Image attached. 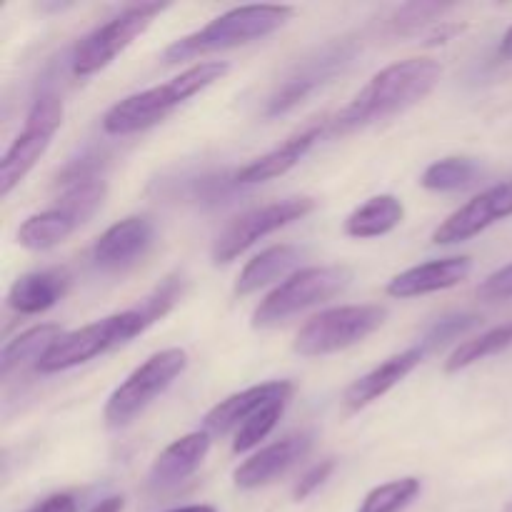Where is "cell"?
I'll return each instance as SVG.
<instances>
[{"mask_svg": "<svg viewBox=\"0 0 512 512\" xmlns=\"http://www.w3.org/2000/svg\"><path fill=\"white\" fill-rule=\"evenodd\" d=\"M512 215V180L493 185L483 190L468 203L460 205L455 213H450L443 223L435 228L433 243L435 245H455L475 238L498 220H505Z\"/></svg>", "mask_w": 512, "mask_h": 512, "instance_id": "12", "label": "cell"}, {"mask_svg": "<svg viewBox=\"0 0 512 512\" xmlns=\"http://www.w3.org/2000/svg\"><path fill=\"white\" fill-rule=\"evenodd\" d=\"M155 223L148 215H128L110 225L93 245V265L103 273H123L150 253Z\"/></svg>", "mask_w": 512, "mask_h": 512, "instance_id": "13", "label": "cell"}, {"mask_svg": "<svg viewBox=\"0 0 512 512\" xmlns=\"http://www.w3.org/2000/svg\"><path fill=\"white\" fill-rule=\"evenodd\" d=\"M80 225L83 223H80L70 210L55 205V208L28 215V218L20 223L15 238H18V245H23L25 250L43 253V250L58 248L60 243H65Z\"/></svg>", "mask_w": 512, "mask_h": 512, "instance_id": "23", "label": "cell"}, {"mask_svg": "<svg viewBox=\"0 0 512 512\" xmlns=\"http://www.w3.org/2000/svg\"><path fill=\"white\" fill-rule=\"evenodd\" d=\"M230 65L223 60H203V63L190 65L180 75L170 78L168 83L155 85V88L140 90V93L128 95V98L118 100L108 113L103 115L100 125L108 135H135L143 130L153 128V125L163 123L173 110L188 103L193 95L203 93L213 83L223 80L228 75Z\"/></svg>", "mask_w": 512, "mask_h": 512, "instance_id": "3", "label": "cell"}, {"mask_svg": "<svg viewBox=\"0 0 512 512\" xmlns=\"http://www.w3.org/2000/svg\"><path fill=\"white\" fill-rule=\"evenodd\" d=\"M498 55L503 60H512V25L508 30H505V35L500 38V45H498Z\"/></svg>", "mask_w": 512, "mask_h": 512, "instance_id": "36", "label": "cell"}, {"mask_svg": "<svg viewBox=\"0 0 512 512\" xmlns=\"http://www.w3.org/2000/svg\"><path fill=\"white\" fill-rule=\"evenodd\" d=\"M63 335V328L55 323L35 325V328L15 335L13 340H8V343L3 345V353H0V375L8 378L10 373H15V370L23 368V365H38L40 358H43Z\"/></svg>", "mask_w": 512, "mask_h": 512, "instance_id": "24", "label": "cell"}, {"mask_svg": "<svg viewBox=\"0 0 512 512\" xmlns=\"http://www.w3.org/2000/svg\"><path fill=\"white\" fill-rule=\"evenodd\" d=\"M303 260V250L298 245L280 243L270 245V248L260 250L255 258H250L248 263L240 270L238 280H235L233 293L238 298H245V295H253L258 290L268 288L273 283H283L290 275L298 273V265Z\"/></svg>", "mask_w": 512, "mask_h": 512, "instance_id": "21", "label": "cell"}, {"mask_svg": "<svg viewBox=\"0 0 512 512\" xmlns=\"http://www.w3.org/2000/svg\"><path fill=\"white\" fill-rule=\"evenodd\" d=\"M295 15L293 5H240L203 25L195 33L173 40L163 50L165 63H183L220 50L240 48L278 33Z\"/></svg>", "mask_w": 512, "mask_h": 512, "instance_id": "4", "label": "cell"}, {"mask_svg": "<svg viewBox=\"0 0 512 512\" xmlns=\"http://www.w3.org/2000/svg\"><path fill=\"white\" fill-rule=\"evenodd\" d=\"M510 345H512V323H503L498 325V328L485 330V333L460 343L458 348L450 353V358L445 360V373H460V370L470 368V365L480 363V360L490 358V355L503 353V350H508Z\"/></svg>", "mask_w": 512, "mask_h": 512, "instance_id": "26", "label": "cell"}, {"mask_svg": "<svg viewBox=\"0 0 512 512\" xmlns=\"http://www.w3.org/2000/svg\"><path fill=\"white\" fill-rule=\"evenodd\" d=\"M285 405H288V400H280V403L268 405V408L260 410L258 415H253L248 423L240 425V428L235 430L233 453L235 455H245V453H250L253 448H258V445L263 443V440L268 438L270 433H273L275 425L280 423Z\"/></svg>", "mask_w": 512, "mask_h": 512, "instance_id": "28", "label": "cell"}, {"mask_svg": "<svg viewBox=\"0 0 512 512\" xmlns=\"http://www.w3.org/2000/svg\"><path fill=\"white\" fill-rule=\"evenodd\" d=\"M388 318L385 305H338L320 310L298 330L293 350L303 358H323L363 343Z\"/></svg>", "mask_w": 512, "mask_h": 512, "instance_id": "7", "label": "cell"}, {"mask_svg": "<svg viewBox=\"0 0 512 512\" xmlns=\"http://www.w3.org/2000/svg\"><path fill=\"white\" fill-rule=\"evenodd\" d=\"M328 125L330 120H323V123H313L305 130H300V133L290 135L283 145H278V148L268 150V153L260 155V158L245 163L243 168L233 175V180L238 185H260L290 173V170L313 150V145L318 143L323 135H328Z\"/></svg>", "mask_w": 512, "mask_h": 512, "instance_id": "18", "label": "cell"}, {"mask_svg": "<svg viewBox=\"0 0 512 512\" xmlns=\"http://www.w3.org/2000/svg\"><path fill=\"white\" fill-rule=\"evenodd\" d=\"M315 208H318L315 198H310V195H295V198L275 200V203L248 210V213L238 215V218L230 220L220 230L213 248H210V258H213L215 265L233 263L245 250L253 248L258 240L278 233L280 228L295 223V220H303Z\"/></svg>", "mask_w": 512, "mask_h": 512, "instance_id": "10", "label": "cell"}, {"mask_svg": "<svg viewBox=\"0 0 512 512\" xmlns=\"http://www.w3.org/2000/svg\"><path fill=\"white\" fill-rule=\"evenodd\" d=\"M480 320H483V318H480V315H475V313L443 315V318L435 320V323L430 325L428 330H425L423 340H420V348H423L425 353H433V350L445 348L448 343H453V340H460L465 333H470L473 328H478Z\"/></svg>", "mask_w": 512, "mask_h": 512, "instance_id": "29", "label": "cell"}, {"mask_svg": "<svg viewBox=\"0 0 512 512\" xmlns=\"http://www.w3.org/2000/svg\"><path fill=\"white\" fill-rule=\"evenodd\" d=\"M123 508H125L123 495H110V498L100 500V503L88 512H123Z\"/></svg>", "mask_w": 512, "mask_h": 512, "instance_id": "35", "label": "cell"}, {"mask_svg": "<svg viewBox=\"0 0 512 512\" xmlns=\"http://www.w3.org/2000/svg\"><path fill=\"white\" fill-rule=\"evenodd\" d=\"M478 175V160L465 158V155H448L425 168V173L420 175V185L433 193H455V190L470 188Z\"/></svg>", "mask_w": 512, "mask_h": 512, "instance_id": "25", "label": "cell"}, {"mask_svg": "<svg viewBox=\"0 0 512 512\" xmlns=\"http://www.w3.org/2000/svg\"><path fill=\"white\" fill-rule=\"evenodd\" d=\"M70 273L63 268H45L25 273L10 285L8 308L18 315H40L55 308L70 290Z\"/></svg>", "mask_w": 512, "mask_h": 512, "instance_id": "20", "label": "cell"}, {"mask_svg": "<svg viewBox=\"0 0 512 512\" xmlns=\"http://www.w3.org/2000/svg\"><path fill=\"white\" fill-rule=\"evenodd\" d=\"M465 30V25L460 23H448V20H440L438 25H433V30H430L428 35H425L423 45H428V48H433V45H445L450 43V40L455 38V35H460Z\"/></svg>", "mask_w": 512, "mask_h": 512, "instance_id": "33", "label": "cell"}, {"mask_svg": "<svg viewBox=\"0 0 512 512\" xmlns=\"http://www.w3.org/2000/svg\"><path fill=\"white\" fill-rule=\"evenodd\" d=\"M183 295V275H170V278H165L163 283L138 305V308L120 310V313L93 320V323L83 325V328L65 333L63 338L40 358V363L35 365V368L45 375H53L90 363V360L100 358V355L110 353V350L120 348V345L130 343L133 338L143 335L150 325L163 320L165 315L180 303Z\"/></svg>", "mask_w": 512, "mask_h": 512, "instance_id": "1", "label": "cell"}, {"mask_svg": "<svg viewBox=\"0 0 512 512\" xmlns=\"http://www.w3.org/2000/svg\"><path fill=\"white\" fill-rule=\"evenodd\" d=\"M420 495L418 478H400L370 490L358 512H403Z\"/></svg>", "mask_w": 512, "mask_h": 512, "instance_id": "27", "label": "cell"}, {"mask_svg": "<svg viewBox=\"0 0 512 512\" xmlns=\"http://www.w3.org/2000/svg\"><path fill=\"white\" fill-rule=\"evenodd\" d=\"M470 273H473V260H470V255H450V258L428 260V263H420L415 268H408L395 275L385 285V293L398 300L420 298V295L455 288V285L465 283L470 278Z\"/></svg>", "mask_w": 512, "mask_h": 512, "instance_id": "16", "label": "cell"}, {"mask_svg": "<svg viewBox=\"0 0 512 512\" xmlns=\"http://www.w3.org/2000/svg\"><path fill=\"white\" fill-rule=\"evenodd\" d=\"M63 100L55 93H40L25 115V125L0 158V198H8L30 170L38 165L63 125Z\"/></svg>", "mask_w": 512, "mask_h": 512, "instance_id": "9", "label": "cell"}, {"mask_svg": "<svg viewBox=\"0 0 512 512\" xmlns=\"http://www.w3.org/2000/svg\"><path fill=\"white\" fill-rule=\"evenodd\" d=\"M478 295L483 300H510L512 298V263L495 270L480 283Z\"/></svg>", "mask_w": 512, "mask_h": 512, "instance_id": "32", "label": "cell"}, {"mask_svg": "<svg viewBox=\"0 0 512 512\" xmlns=\"http://www.w3.org/2000/svg\"><path fill=\"white\" fill-rule=\"evenodd\" d=\"M210 438L213 435L205 433V430H195V433H188L170 443L150 465L148 488L155 493H163V490L178 488L180 483H185L208 458L210 443H213Z\"/></svg>", "mask_w": 512, "mask_h": 512, "instance_id": "19", "label": "cell"}, {"mask_svg": "<svg viewBox=\"0 0 512 512\" xmlns=\"http://www.w3.org/2000/svg\"><path fill=\"white\" fill-rule=\"evenodd\" d=\"M168 8V3H135L120 10L118 15H113L108 23L98 25L93 33H88L75 45L73 58H70V68H73L75 78H88V75L108 68Z\"/></svg>", "mask_w": 512, "mask_h": 512, "instance_id": "8", "label": "cell"}, {"mask_svg": "<svg viewBox=\"0 0 512 512\" xmlns=\"http://www.w3.org/2000/svg\"><path fill=\"white\" fill-rule=\"evenodd\" d=\"M355 53H358V40L338 38L300 60L285 75L283 83L270 93L268 103H265V118H278V115L290 113L300 103H305L310 95H315L323 85H328L335 75L343 73L353 63Z\"/></svg>", "mask_w": 512, "mask_h": 512, "instance_id": "11", "label": "cell"}, {"mask_svg": "<svg viewBox=\"0 0 512 512\" xmlns=\"http://www.w3.org/2000/svg\"><path fill=\"white\" fill-rule=\"evenodd\" d=\"M335 465L338 463H335L333 458H325V460H320V463H315L310 470H305V473L300 475L298 485L293 488L295 503H300V500H308L310 495L320 488V485H325V480L335 473Z\"/></svg>", "mask_w": 512, "mask_h": 512, "instance_id": "31", "label": "cell"}, {"mask_svg": "<svg viewBox=\"0 0 512 512\" xmlns=\"http://www.w3.org/2000/svg\"><path fill=\"white\" fill-rule=\"evenodd\" d=\"M188 368V353L183 348H165L140 363L105 403V425L113 430L133 423L143 410H148Z\"/></svg>", "mask_w": 512, "mask_h": 512, "instance_id": "6", "label": "cell"}, {"mask_svg": "<svg viewBox=\"0 0 512 512\" xmlns=\"http://www.w3.org/2000/svg\"><path fill=\"white\" fill-rule=\"evenodd\" d=\"M503 512H512V500H508V503H505V508H503Z\"/></svg>", "mask_w": 512, "mask_h": 512, "instance_id": "38", "label": "cell"}, {"mask_svg": "<svg viewBox=\"0 0 512 512\" xmlns=\"http://www.w3.org/2000/svg\"><path fill=\"white\" fill-rule=\"evenodd\" d=\"M293 383L290 380H270V383L253 385L240 393L228 395L220 400L215 408H210L203 418V430L210 435H228L238 430L240 425L248 423L253 415L268 405L280 403V400H290L293 395Z\"/></svg>", "mask_w": 512, "mask_h": 512, "instance_id": "15", "label": "cell"}, {"mask_svg": "<svg viewBox=\"0 0 512 512\" xmlns=\"http://www.w3.org/2000/svg\"><path fill=\"white\" fill-rule=\"evenodd\" d=\"M310 450H313V433L300 430V433L285 435V438L265 445L258 453L250 455L248 460H243V463L235 468L233 483L238 485L240 490L263 488V485L273 483L280 475L288 473L293 465H298Z\"/></svg>", "mask_w": 512, "mask_h": 512, "instance_id": "14", "label": "cell"}, {"mask_svg": "<svg viewBox=\"0 0 512 512\" xmlns=\"http://www.w3.org/2000/svg\"><path fill=\"white\" fill-rule=\"evenodd\" d=\"M353 283V268L348 265H310L300 268L280 285H275L253 310L250 325L258 330L278 328L293 315L323 305L348 290Z\"/></svg>", "mask_w": 512, "mask_h": 512, "instance_id": "5", "label": "cell"}, {"mask_svg": "<svg viewBox=\"0 0 512 512\" xmlns=\"http://www.w3.org/2000/svg\"><path fill=\"white\" fill-rule=\"evenodd\" d=\"M168 512H218L213 505H185V508L178 510H168Z\"/></svg>", "mask_w": 512, "mask_h": 512, "instance_id": "37", "label": "cell"}, {"mask_svg": "<svg viewBox=\"0 0 512 512\" xmlns=\"http://www.w3.org/2000/svg\"><path fill=\"white\" fill-rule=\"evenodd\" d=\"M403 220H405L403 200L395 198V195L390 193L373 195V198L365 200L363 205H358V208L345 218L343 233L355 240L380 238V235L393 233Z\"/></svg>", "mask_w": 512, "mask_h": 512, "instance_id": "22", "label": "cell"}, {"mask_svg": "<svg viewBox=\"0 0 512 512\" xmlns=\"http://www.w3.org/2000/svg\"><path fill=\"white\" fill-rule=\"evenodd\" d=\"M450 8H453V5L408 3V5H403V8H400L398 13L393 15L390 25H393V33L408 35V33H415V30L423 28V25H428V23L438 25L440 15H443L445 10H450Z\"/></svg>", "mask_w": 512, "mask_h": 512, "instance_id": "30", "label": "cell"}, {"mask_svg": "<svg viewBox=\"0 0 512 512\" xmlns=\"http://www.w3.org/2000/svg\"><path fill=\"white\" fill-rule=\"evenodd\" d=\"M30 512H78V500L70 493H55L45 498L40 505H35Z\"/></svg>", "mask_w": 512, "mask_h": 512, "instance_id": "34", "label": "cell"}, {"mask_svg": "<svg viewBox=\"0 0 512 512\" xmlns=\"http://www.w3.org/2000/svg\"><path fill=\"white\" fill-rule=\"evenodd\" d=\"M443 78V65L433 58H408L375 73L360 93L330 120L328 135H348L360 128L405 113L423 103Z\"/></svg>", "mask_w": 512, "mask_h": 512, "instance_id": "2", "label": "cell"}, {"mask_svg": "<svg viewBox=\"0 0 512 512\" xmlns=\"http://www.w3.org/2000/svg\"><path fill=\"white\" fill-rule=\"evenodd\" d=\"M425 350L420 345L415 348L403 350V353L393 355L385 363H380L378 368H373L370 373L360 375L358 380L348 385V390L343 393V408L345 413H360L363 408L373 405L375 400H380L383 395H388L395 385L403 383L415 368L425 360Z\"/></svg>", "mask_w": 512, "mask_h": 512, "instance_id": "17", "label": "cell"}]
</instances>
